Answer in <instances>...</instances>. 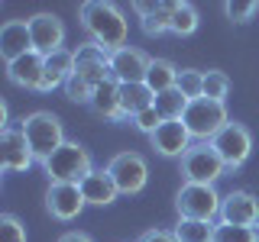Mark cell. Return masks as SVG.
I'll list each match as a JSON object with an SVG mask.
<instances>
[{
  "instance_id": "1",
  "label": "cell",
  "mask_w": 259,
  "mask_h": 242,
  "mask_svg": "<svg viewBox=\"0 0 259 242\" xmlns=\"http://www.w3.org/2000/svg\"><path fill=\"white\" fill-rule=\"evenodd\" d=\"M78 20H81V29L88 32V42H97L101 48H107V52H117V48L126 45L130 20L117 4L84 0L78 7Z\"/></svg>"
},
{
  "instance_id": "2",
  "label": "cell",
  "mask_w": 259,
  "mask_h": 242,
  "mask_svg": "<svg viewBox=\"0 0 259 242\" xmlns=\"http://www.w3.org/2000/svg\"><path fill=\"white\" fill-rule=\"evenodd\" d=\"M42 171L49 174V184H81L88 174L94 171L91 165V152L84 149L81 142H65L62 149H55L52 155L42 161Z\"/></svg>"
},
{
  "instance_id": "3",
  "label": "cell",
  "mask_w": 259,
  "mask_h": 242,
  "mask_svg": "<svg viewBox=\"0 0 259 242\" xmlns=\"http://www.w3.org/2000/svg\"><path fill=\"white\" fill-rule=\"evenodd\" d=\"M20 129L26 133L29 149H32V155H36L39 165H42L55 149H62V145L68 142L65 139V129H62V119L49 110H36V113H29V116H23Z\"/></svg>"
},
{
  "instance_id": "4",
  "label": "cell",
  "mask_w": 259,
  "mask_h": 242,
  "mask_svg": "<svg viewBox=\"0 0 259 242\" xmlns=\"http://www.w3.org/2000/svg\"><path fill=\"white\" fill-rule=\"evenodd\" d=\"M221 207H224V197L217 194L214 184H182L178 194H175L178 220H207V223H217V220H221Z\"/></svg>"
},
{
  "instance_id": "5",
  "label": "cell",
  "mask_w": 259,
  "mask_h": 242,
  "mask_svg": "<svg viewBox=\"0 0 259 242\" xmlns=\"http://www.w3.org/2000/svg\"><path fill=\"white\" fill-rule=\"evenodd\" d=\"M178 171H182L185 184H217L227 174V165L210 142H194L178 158Z\"/></svg>"
},
{
  "instance_id": "6",
  "label": "cell",
  "mask_w": 259,
  "mask_h": 242,
  "mask_svg": "<svg viewBox=\"0 0 259 242\" xmlns=\"http://www.w3.org/2000/svg\"><path fill=\"white\" fill-rule=\"evenodd\" d=\"M182 123L188 126V133H191L194 142H210L227 123H230V116H227V103L207 100V97L191 100L188 110H185V116H182Z\"/></svg>"
},
{
  "instance_id": "7",
  "label": "cell",
  "mask_w": 259,
  "mask_h": 242,
  "mask_svg": "<svg viewBox=\"0 0 259 242\" xmlns=\"http://www.w3.org/2000/svg\"><path fill=\"white\" fill-rule=\"evenodd\" d=\"M107 174L113 177L120 194L133 197V194H143L146 184H149V165L140 152H117L107 161Z\"/></svg>"
},
{
  "instance_id": "8",
  "label": "cell",
  "mask_w": 259,
  "mask_h": 242,
  "mask_svg": "<svg viewBox=\"0 0 259 242\" xmlns=\"http://www.w3.org/2000/svg\"><path fill=\"white\" fill-rule=\"evenodd\" d=\"M210 145H214L217 155L224 158L227 171H240L249 161V152H253V133L243 123H237V119H230V123L210 139Z\"/></svg>"
},
{
  "instance_id": "9",
  "label": "cell",
  "mask_w": 259,
  "mask_h": 242,
  "mask_svg": "<svg viewBox=\"0 0 259 242\" xmlns=\"http://www.w3.org/2000/svg\"><path fill=\"white\" fill-rule=\"evenodd\" d=\"M88 207V200H84V194H81L78 184H49V191H46V210H49V216L52 220H59V223H71V220H78L81 216V210Z\"/></svg>"
},
{
  "instance_id": "10",
  "label": "cell",
  "mask_w": 259,
  "mask_h": 242,
  "mask_svg": "<svg viewBox=\"0 0 259 242\" xmlns=\"http://www.w3.org/2000/svg\"><path fill=\"white\" fill-rule=\"evenodd\" d=\"M0 158H4V171H29L32 161H36V155H32L29 149V139L26 133L20 129V123L16 126H7L4 133H0Z\"/></svg>"
},
{
  "instance_id": "11",
  "label": "cell",
  "mask_w": 259,
  "mask_h": 242,
  "mask_svg": "<svg viewBox=\"0 0 259 242\" xmlns=\"http://www.w3.org/2000/svg\"><path fill=\"white\" fill-rule=\"evenodd\" d=\"M149 55L136 45H123L117 52H110V75L117 84H143L146 71H149Z\"/></svg>"
},
{
  "instance_id": "12",
  "label": "cell",
  "mask_w": 259,
  "mask_h": 242,
  "mask_svg": "<svg viewBox=\"0 0 259 242\" xmlns=\"http://www.w3.org/2000/svg\"><path fill=\"white\" fill-rule=\"evenodd\" d=\"M29 36H32V48L39 55H52L65 48V23L59 20L55 13H32L29 16Z\"/></svg>"
},
{
  "instance_id": "13",
  "label": "cell",
  "mask_w": 259,
  "mask_h": 242,
  "mask_svg": "<svg viewBox=\"0 0 259 242\" xmlns=\"http://www.w3.org/2000/svg\"><path fill=\"white\" fill-rule=\"evenodd\" d=\"M149 142H152V149H156L162 158H182L185 152L194 145L188 126H185L182 119H165V123L149 136Z\"/></svg>"
},
{
  "instance_id": "14",
  "label": "cell",
  "mask_w": 259,
  "mask_h": 242,
  "mask_svg": "<svg viewBox=\"0 0 259 242\" xmlns=\"http://www.w3.org/2000/svg\"><path fill=\"white\" fill-rule=\"evenodd\" d=\"M221 223L230 226H256L259 223V197L253 191H230L224 194Z\"/></svg>"
},
{
  "instance_id": "15",
  "label": "cell",
  "mask_w": 259,
  "mask_h": 242,
  "mask_svg": "<svg viewBox=\"0 0 259 242\" xmlns=\"http://www.w3.org/2000/svg\"><path fill=\"white\" fill-rule=\"evenodd\" d=\"M42 75H46V55H39L36 48L26 52L23 58H16V62L7 65V78H10V84L23 87V91H39Z\"/></svg>"
},
{
  "instance_id": "16",
  "label": "cell",
  "mask_w": 259,
  "mask_h": 242,
  "mask_svg": "<svg viewBox=\"0 0 259 242\" xmlns=\"http://www.w3.org/2000/svg\"><path fill=\"white\" fill-rule=\"evenodd\" d=\"M26 52H32V36H29V23L26 20H7L0 26V58L7 65L23 58Z\"/></svg>"
},
{
  "instance_id": "17",
  "label": "cell",
  "mask_w": 259,
  "mask_h": 242,
  "mask_svg": "<svg viewBox=\"0 0 259 242\" xmlns=\"http://www.w3.org/2000/svg\"><path fill=\"white\" fill-rule=\"evenodd\" d=\"M136 16H140V26L146 36H165L172 29V10H175V0H152V4H143L136 0L133 4Z\"/></svg>"
},
{
  "instance_id": "18",
  "label": "cell",
  "mask_w": 259,
  "mask_h": 242,
  "mask_svg": "<svg viewBox=\"0 0 259 242\" xmlns=\"http://www.w3.org/2000/svg\"><path fill=\"white\" fill-rule=\"evenodd\" d=\"M71 75H75V48H59V52L46 55V75H42V84H39V94L65 87V81Z\"/></svg>"
},
{
  "instance_id": "19",
  "label": "cell",
  "mask_w": 259,
  "mask_h": 242,
  "mask_svg": "<svg viewBox=\"0 0 259 242\" xmlns=\"http://www.w3.org/2000/svg\"><path fill=\"white\" fill-rule=\"evenodd\" d=\"M78 188H81V194H84V200L91 207H107L120 197V191H117V184H113V177L107 174V168H94Z\"/></svg>"
},
{
  "instance_id": "20",
  "label": "cell",
  "mask_w": 259,
  "mask_h": 242,
  "mask_svg": "<svg viewBox=\"0 0 259 242\" xmlns=\"http://www.w3.org/2000/svg\"><path fill=\"white\" fill-rule=\"evenodd\" d=\"M149 107H156V94L146 84H120V113H123V119H136Z\"/></svg>"
},
{
  "instance_id": "21",
  "label": "cell",
  "mask_w": 259,
  "mask_h": 242,
  "mask_svg": "<svg viewBox=\"0 0 259 242\" xmlns=\"http://www.w3.org/2000/svg\"><path fill=\"white\" fill-rule=\"evenodd\" d=\"M88 107H91L97 116H104V119H123V113H120V84L113 78L104 81V84L94 91Z\"/></svg>"
},
{
  "instance_id": "22",
  "label": "cell",
  "mask_w": 259,
  "mask_h": 242,
  "mask_svg": "<svg viewBox=\"0 0 259 242\" xmlns=\"http://www.w3.org/2000/svg\"><path fill=\"white\" fill-rule=\"evenodd\" d=\"M178 71H182V68H175V62H168V58H152V62H149V71H146V81H143V84L149 87L152 94L172 91V87L178 84Z\"/></svg>"
},
{
  "instance_id": "23",
  "label": "cell",
  "mask_w": 259,
  "mask_h": 242,
  "mask_svg": "<svg viewBox=\"0 0 259 242\" xmlns=\"http://www.w3.org/2000/svg\"><path fill=\"white\" fill-rule=\"evenodd\" d=\"M198 23H201V16H198V7L188 4V0H175V10H172V36L178 39H188L198 32Z\"/></svg>"
},
{
  "instance_id": "24",
  "label": "cell",
  "mask_w": 259,
  "mask_h": 242,
  "mask_svg": "<svg viewBox=\"0 0 259 242\" xmlns=\"http://www.w3.org/2000/svg\"><path fill=\"white\" fill-rule=\"evenodd\" d=\"M214 229L217 223H207V220H178L172 226V236L178 242H214Z\"/></svg>"
},
{
  "instance_id": "25",
  "label": "cell",
  "mask_w": 259,
  "mask_h": 242,
  "mask_svg": "<svg viewBox=\"0 0 259 242\" xmlns=\"http://www.w3.org/2000/svg\"><path fill=\"white\" fill-rule=\"evenodd\" d=\"M188 97H185L178 87H172V91H162L156 94V110L162 113V119H182L185 110H188Z\"/></svg>"
},
{
  "instance_id": "26",
  "label": "cell",
  "mask_w": 259,
  "mask_h": 242,
  "mask_svg": "<svg viewBox=\"0 0 259 242\" xmlns=\"http://www.w3.org/2000/svg\"><path fill=\"white\" fill-rule=\"evenodd\" d=\"M175 87L188 97V100H201V97H204V71L182 68V71H178V84Z\"/></svg>"
},
{
  "instance_id": "27",
  "label": "cell",
  "mask_w": 259,
  "mask_h": 242,
  "mask_svg": "<svg viewBox=\"0 0 259 242\" xmlns=\"http://www.w3.org/2000/svg\"><path fill=\"white\" fill-rule=\"evenodd\" d=\"M227 94H230V78H227V71H217V68L204 71V97L207 100L224 103Z\"/></svg>"
},
{
  "instance_id": "28",
  "label": "cell",
  "mask_w": 259,
  "mask_h": 242,
  "mask_svg": "<svg viewBox=\"0 0 259 242\" xmlns=\"http://www.w3.org/2000/svg\"><path fill=\"white\" fill-rule=\"evenodd\" d=\"M214 242H259V236H256L253 226H230V223L217 220Z\"/></svg>"
},
{
  "instance_id": "29",
  "label": "cell",
  "mask_w": 259,
  "mask_h": 242,
  "mask_svg": "<svg viewBox=\"0 0 259 242\" xmlns=\"http://www.w3.org/2000/svg\"><path fill=\"white\" fill-rule=\"evenodd\" d=\"M62 91H65V97H68L71 103H91V97H94V87L88 84V81L81 78L78 71H75V75H71L68 81H65Z\"/></svg>"
},
{
  "instance_id": "30",
  "label": "cell",
  "mask_w": 259,
  "mask_h": 242,
  "mask_svg": "<svg viewBox=\"0 0 259 242\" xmlns=\"http://www.w3.org/2000/svg\"><path fill=\"white\" fill-rule=\"evenodd\" d=\"M224 13H227V20H233V23H249L259 13V4H256V0H246V4H240V0H227Z\"/></svg>"
},
{
  "instance_id": "31",
  "label": "cell",
  "mask_w": 259,
  "mask_h": 242,
  "mask_svg": "<svg viewBox=\"0 0 259 242\" xmlns=\"http://www.w3.org/2000/svg\"><path fill=\"white\" fill-rule=\"evenodd\" d=\"M0 242H26V226L16 220L13 213L0 216Z\"/></svg>"
},
{
  "instance_id": "32",
  "label": "cell",
  "mask_w": 259,
  "mask_h": 242,
  "mask_svg": "<svg viewBox=\"0 0 259 242\" xmlns=\"http://www.w3.org/2000/svg\"><path fill=\"white\" fill-rule=\"evenodd\" d=\"M162 123H165V119H162V113H159L156 107H149V110H143V113H140V116H136V119H133V126H136V129H140V133H146V136H152V133H156V129L162 126Z\"/></svg>"
},
{
  "instance_id": "33",
  "label": "cell",
  "mask_w": 259,
  "mask_h": 242,
  "mask_svg": "<svg viewBox=\"0 0 259 242\" xmlns=\"http://www.w3.org/2000/svg\"><path fill=\"white\" fill-rule=\"evenodd\" d=\"M140 242H178V239L172 236V229H146Z\"/></svg>"
},
{
  "instance_id": "34",
  "label": "cell",
  "mask_w": 259,
  "mask_h": 242,
  "mask_svg": "<svg viewBox=\"0 0 259 242\" xmlns=\"http://www.w3.org/2000/svg\"><path fill=\"white\" fill-rule=\"evenodd\" d=\"M59 242H94L88 232H81V229H68V232H62Z\"/></svg>"
},
{
  "instance_id": "35",
  "label": "cell",
  "mask_w": 259,
  "mask_h": 242,
  "mask_svg": "<svg viewBox=\"0 0 259 242\" xmlns=\"http://www.w3.org/2000/svg\"><path fill=\"white\" fill-rule=\"evenodd\" d=\"M253 229H256V236H259V223H256V226H253Z\"/></svg>"
}]
</instances>
